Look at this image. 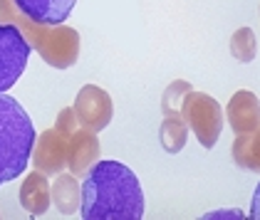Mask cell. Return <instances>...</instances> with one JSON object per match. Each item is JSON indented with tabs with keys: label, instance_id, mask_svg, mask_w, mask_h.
Segmentation results:
<instances>
[{
	"label": "cell",
	"instance_id": "1",
	"mask_svg": "<svg viewBox=\"0 0 260 220\" xmlns=\"http://www.w3.org/2000/svg\"><path fill=\"white\" fill-rule=\"evenodd\" d=\"M144 191L137 173L119 161H97L82 183L84 220H139L144 218Z\"/></svg>",
	"mask_w": 260,
	"mask_h": 220
},
{
	"label": "cell",
	"instance_id": "2",
	"mask_svg": "<svg viewBox=\"0 0 260 220\" xmlns=\"http://www.w3.org/2000/svg\"><path fill=\"white\" fill-rule=\"evenodd\" d=\"M10 22L25 35L30 47L55 69H67L80 57V32L70 25H38L27 20L13 0H0V25Z\"/></svg>",
	"mask_w": 260,
	"mask_h": 220
},
{
	"label": "cell",
	"instance_id": "3",
	"mask_svg": "<svg viewBox=\"0 0 260 220\" xmlns=\"http://www.w3.org/2000/svg\"><path fill=\"white\" fill-rule=\"evenodd\" d=\"M35 139L32 119L22 104L8 92H0V186L22 176L32 156Z\"/></svg>",
	"mask_w": 260,
	"mask_h": 220
},
{
	"label": "cell",
	"instance_id": "4",
	"mask_svg": "<svg viewBox=\"0 0 260 220\" xmlns=\"http://www.w3.org/2000/svg\"><path fill=\"white\" fill-rule=\"evenodd\" d=\"M181 117L186 121V126L196 134V139H199L203 149H213L218 143L225 117H223L220 104L211 94L191 89L186 94V99H183Z\"/></svg>",
	"mask_w": 260,
	"mask_h": 220
},
{
	"label": "cell",
	"instance_id": "5",
	"mask_svg": "<svg viewBox=\"0 0 260 220\" xmlns=\"http://www.w3.org/2000/svg\"><path fill=\"white\" fill-rule=\"evenodd\" d=\"M30 42L10 22L0 25V92H8L22 77L30 60Z\"/></svg>",
	"mask_w": 260,
	"mask_h": 220
},
{
	"label": "cell",
	"instance_id": "6",
	"mask_svg": "<svg viewBox=\"0 0 260 220\" xmlns=\"http://www.w3.org/2000/svg\"><path fill=\"white\" fill-rule=\"evenodd\" d=\"M75 117L80 121V126L100 134L102 129L109 126L112 114H114V104L107 89H102L97 84H84L80 92H77V99H75Z\"/></svg>",
	"mask_w": 260,
	"mask_h": 220
},
{
	"label": "cell",
	"instance_id": "7",
	"mask_svg": "<svg viewBox=\"0 0 260 220\" xmlns=\"http://www.w3.org/2000/svg\"><path fill=\"white\" fill-rule=\"evenodd\" d=\"M32 166L45 176H57L67 166V136L57 129H47L35 139L32 146Z\"/></svg>",
	"mask_w": 260,
	"mask_h": 220
},
{
	"label": "cell",
	"instance_id": "8",
	"mask_svg": "<svg viewBox=\"0 0 260 220\" xmlns=\"http://www.w3.org/2000/svg\"><path fill=\"white\" fill-rule=\"evenodd\" d=\"M100 159V139L89 129H75L67 136V168L75 176H84Z\"/></svg>",
	"mask_w": 260,
	"mask_h": 220
},
{
	"label": "cell",
	"instance_id": "9",
	"mask_svg": "<svg viewBox=\"0 0 260 220\" xmlns=\"http://www.w3.org/2000/svg\"><path fill=\"white\" fill-rule=\"evenodd\" d=\"M231 129L238 134H258L260 129V106H258V97L248 89H240L236 92L228 106H225V114H223Z\"/></svg>",
	"mask_w": 260,
	"mask_h": 220
},
{
	"label": "cell",
	"instance_id": "10",
	"mask_svg": "<svg viewBox=\"0 0 260 220\" xmlns=\"http://www.w3.org/2000/svg\"><path fill=\"white\" fill-rule=\"evenodd\" d=\"M27 20L38 25H64L77 0H13Z\"/></svg>",
	"mask_w": 260,
	"mask_h": 220
},
{
	"label": "cell",
	"instance_id": "11",
	"mask_svg": "<svg viewBox=\"0 0 260 220\" xmlns=\"http://www.w3.org/2000/svg\"><path fill=\"white\" fill-rule=\"evenodd\" d=\"M52 203V196H50V183H47V176L42 171H32L22 178L20 186V205L30 213V215H45L47 208Z\"/></svg>",
	"mask_w": 260,
	"mask_h": 220
},
{
	"label": "cell",
	"instance_id": "12",
	"mask_svg": "<svg viewBox=\"0 0 260 220\" xmlns=\"http://www.w3.org/2000/svg\"><path fill=\"white\" fill-rule=\"evenodd\" d=\"M50 196H52V203H55V208L60 210L62 215H75L82 203V188L77 176L60 171L55 183L50 186Z\"/></svg>",
	"mask_w": 260,
	"mask_h": 220
},
{
	"label": "cell",
	"instance_id": "13",
	"mask_svg": "<svg viewBox=\"0 0 260 220\" xmlns=\"http://www.w3.org/2000/svg\"><path fill=\"white\" fill-rule=\"evenodd\" d=\"M233 161L245 171H260V136L238 134L233 141Z\"/></svg>",
	"mask_w": 260,
	"mask_h": 220
},
{
	"label": "cell",
	"instance_id": "14",
	"mask_svg": "<svg viewBox=\"0 0 260 220\" xmlns=\"http://www.w3.org/2000/svg\"><path fill=\"white\" fill-rule=\"evenodd\" d=\"M159 139H161L164 151L179 154L181 149L186 146V141H188V126H186V121L176 119V117H164L161 129H159Z\"/></svg>",
	"mask_w": 260,
	"mask_h": 220
},
{
	"label": "cell",
	"instance_id": "15",
	"mask_svg": "<svg viewBox=\"0 0 260 220\" xmlns=\"http://www.w3.org/2000/svg\"><path fill=\"white\" fill-rule=\"evenodd\" d=\"M191 89H193V87L186 80L171 82V84L166 87L164 97H161V112H164V117L183 119V117H181V106H183V99H186V94H188Z\"/></svg>",
	"mask_w": 260,
	"mask_h": 220
},
{
	"label": "cell",
	"instance_id": "16",
	"mask_svg": "<svg viewBox=\"0 0 260 220\" xmlns=\"http://www.w3.org/2000/svg\"><path fill=\"white\" fill-rule=\"evenodd\" d=\"M258 52V42H255V32L250 27H240L231 38V55L238 62H253Z\"/></svg>",
	"mask_w": 260,
	"mask_h": 220
},
{
	"label": "cell",
	"instance_id": "17",
	"mask_svg": "<svg viewBox=\"0 0 260 220\" xmlns=\"http://www.w3.org/2000/svg\"><path fill=\"white\" fill-rule=\"evenodd\" d=\"M55 129L64 134V136H70L75 129H80V121L75 117V109L72 106H67V109H62L60 114H57V119H55Z\"/></svg>",
	"mask_w": 260,
	"mask_h": 220
},
{
	"label": "cell",
	"instance_id": "18",
	"mask_svg": "<svg viewBox=\"0 0 260 220\" xmlns=\"http://www.w3.org/2000/svg\"><path fill=\"white\" fill-rule=\"evenodd\" d=\"M206 218H243V210H213L206 213Z\"/></svg>",
	"mask_w": 260,
	"mask_h": 220
}]
</instances>
